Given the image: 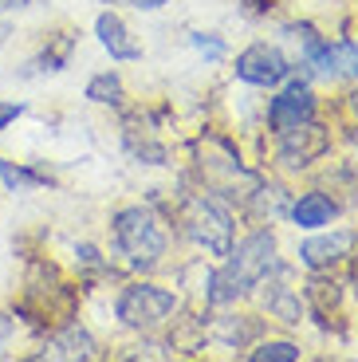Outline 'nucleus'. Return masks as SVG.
<instances>
[{
	"instance_id": "obj_18",
	"label": "nucleus",
	"mask_w": 358,
	"mask_h": 362,
	"mask_svg": "<svg viewBox=\"0 0 358 362\" xmlns=\"http://www.w3.org/2000/svg\"><path fill=\"white\" fill-rule=\"evenodd\" d=\"M107 4H126V8H142V12H158L161 4H170V0H107Z\"/></svg>"
},
{
	"instance_id": "obj_13",
	"label": "nucleus",
	"mask_w": 358,
	"mask_h": 362,
	"mask_svg": "<svg viewBox=\"0 0 358 362\" xmlns=\"http://www.w3.org/2000/svg\"><path fill=\"white\" fill-rule=\"evenodd\" d=\"M87 99L91 103H118L122 99V79L118 75H95V79L87 83Z\"/></svg>"
},
{
	"instance_id": "obj_12",
	"label": "nucleus",
	"mask_w": 358,
	"mask_h": 362,
	"mask_svg": "<svg viewBox=\"0 0 358 362\" xmlns=\"http://www.w3.org/2000/svg\"><path fill=\"white\" fill-rule=\"evenodd\" d=\"M268 311L284 323H299V299L291 296V288H279V284H268Z\"/></svg>"
},
{
	"instance_id": "obj_5",
	"label": "nucleus",
	"mask_w": 358,
	"mask_h": 362,
	"mask_svg": "<svg viewBox=\"0 0 358 362\" xmlns=\"http://www.w3.org/2000/svg\"><path fill=\"white\" fill-rule=\"evenodd\" d=\"M287 75H291V64L272 44H252L236 55V79L252 83V87H276Z\"/></svg>"
},
{
	"instance_id": "obj_7",
	"label": "nucleus",
	"mask_w": 358,
	"mask_h": 362,
	"mask_svg": "<svg viewBox=\"0 0 358 362\" xmlns=\"http://www.w3.org/2000/svg\"><path fill=\"white\" fill-rule=\"evenodd\" d=\"M354 245H358V233L339 228V233H327V236H311V240H304V245H299V260H304L311 272H319V268L339 264Z\"/></svg>"
},
{
	"instance_id": "obj_1",
	"label": "nucleus",
	"mask_w": 358,
	"mask_h": 362,
	"mask_svg": "<svg viewBox=\"0 0 358 362\" xmlns=\"http://www.w3.org/2000/svg\"><path fill=\"white\" fill-rule=\"evenodd\" d=\"M276 268H279L276 264V236L272 233L244 236L241 245H236V252L229 248V264L209 280L216 288V291H209V299H213V303H233L236 296L256 288L260 280H268Z\"/></svg>"
},
{
	"instance_id": "obj_17",
	"label": "nucleus",
	"mask_w": 358,
	"mask_h": 362,
	"mask_svg": "<svg viewBox=\"0 0 358 362\" xmlns=\"http://www.w3.org/2000/svg\"><path fill=\"white\" fill-rule=\"evenodd\" d=\"M20 115H24V107H20V103H4V99H0V130L8 127V122H16Z\"/></svg>"
},
{
	"instance_id": "obj_19",
	"label": "nucleus",
	"mask_w": 358,
	"mask_h": 362,
	"mask_svg": "<svg viewBox=\"0 0 358 362\" xmlns=\"http://www.w3.org/2000/svg\"><path fill=\"white\" fill-rule=\"evenodd\" d=\"M8 335H12V319H8V315H0V343H4Z\"/></svg>"
},
{
	"instance_id": "obj_3",
	"label": "nucleus",
	"mask_w": 358,
	"mask_h": 362,
	"mask_svg": "<svg viewBox=\"0 0 358 362\" xmlns=\"http://www.w3.org/2000/svg\"><path fill=\"white\" fill-rule=\"evenodd\" d=\"M115 311H118V319H122L126 327H134V331H154V327H161L173 311H178V296L166 291V288H158V284H134V288H126L122 296H118Z\"/></svg>"
},
{
	"instance_id": "obj_8",
	"label": "nucleus",
	"mask_w": 358,
	"mask_h": 362,
	"mask_svg": "<svg viewBox=\"0 0 358 362\" xmlns=\"http://www.w3.org/2000/svg\"><path fill=\"white\" fill-rule=\"evenodd\" d=\"M327 146H331L327 130L315 127V122H304V127H296V130H284V146H279V158H284L287 165H307L311 158L327 154Z\"/></svg>"
},
{
	"instance_id": "obj_20",
	"label": "nucleus",
	"mask_w": 358,
	"mask_h": 362,
	"mask_svg": "<svg viewBox=\"0 0 358 362\" xmlns=\"http://www.w3.org/2000/svg\"><path fill=\"white\" fill-rule=\"evenodd\" d=\"M8 8H24V0H0V12H8Z\"/></svg>"
},
{
	"instance_id": "obj_6",
	"label": "nucleus",
	"mask_w": 358,
	"mask_h": 362,
	"mask_svg": "<svg viewBox=\"0 0 358 362\" xmlns=\"http://www.w3.org/2000/svg\"><path fill=\"white\" fill-rule=\"evenodd\" d=\"M311 118H315V99H311V90H307V87L284 90V95H276L272 107H268V122H272L276 134L304 127V122H311Z\"/></svg>"
},
{
	"instance_id": "obj_4",
	"label": "nucleus",
	"mask_w": 358,
	"mask_h": 362,
	"mask_svg": "<svg viewBox=\"0 0 358 362\" xmlns=\"http://www.w3.org/2000/svg\"><path fill=\"white\" fill-rule=\"evenodd\" d=\"M185 233L213 256H229V248H233V217L213 197H189Z\"/></svg>"
},
{
	"instance_id": "obj_10",
	"label": "nucleus",
	"mask_w": 358,
	"mask_h": 362,
	"mask_svg": "<svg viewBox=\"0 0 358 362\" xmlns=\"http://www.w3.org/2000/svg\"><path fill=\"white\" fill-rule=\"evenodd\" d=\"M95 354V343L83 327H67L63 335H55L52 343L40 351V358H91Z\"/></svg>"
},
{
	"instance_id": "obj_21",
	"label": "nucleus",
	"mask_w": 358,
	"mask_h": 362,
	"mask_svg": "<svg viewBox=\"0 0 358 362\" xmlns=\"http://www.w3.org/2000/svg\"><path fill=\"white\" fill-rule=\"evenodd\" d=\"M354 110H358V95H354Z\"/></svg>"
},
{
	"instance_id": "obj_14",
	"label": "nucleus",
	"mask_w": 358,
	"mask_h": 362,
	"mask_svg": "<svg viewBox=\"0 0 358 362\" xmlns=\"http://www.w3.org/2000/svg\"><path fill=\"white\" fill-rule=\"evenodd\" d=\"M248 358L252 362H296L299 358V346L296 343H260Z\"/></svg>"
},
{
	"instance_id": "obj_16",
	"label": "nucleus",
	"mask_w": 358,
	"mask_h": 362,
	"mask_svg": "<svg viewBox=\"0 0 358 362\" xmlns=\"http://www.w3.org/2000/svg\"><path fill=\"white\" fill-rule=\"evenodd\" d=\"M193 47H197L205 59H221V55H224V44L216 36H205V32H197V36H193Z\"/></svg>"
},
{
	"instance_id": "obj_11",
	"label": "nucleus",
	"mask_w": 358,
	"mask_h": 362,
	"mask_svg": "<svg viewBox=\"0 0 358 362\" xmlns=\"http://www.w3.org/2000/svg\"><path fill=\"white\" fill-rule=\"evenodd\" d=\"M331 217H335V205L323 197V193H304V197L291 205V221H296L299 228H319Z\"/></svg>"
},
{
	"instance_id": "obj_15",
	"label": "nucleus",
	"mask_w": 358,
	"mask_h": 362,
	"mask_svg": "<svg viewBox=\"0 0 358 362\" xmlns=\"http://www.w3.org/2000/svg\"><path fill=\"white\" fill-rule=\"evenodd\" d=\"M335 71H347L358 79V44H342L335 47Z\"/></svg>"
},
{
	"instance_id": "obj_2",
	"label": "nucleus",
	"mask_w": 358,
	"mask_h": 362,
	"mask_svg": "<svg viewBox=\"0 0 358 362\" xmlns=\"http://www.w3.org/2000/svg\"><path fill=\"white\" fill-rule=\"evenodd\" d=\"M115 240L134 268H154L166 256V228L142 205H130L115 217Z\"/></svg>"
},
{
	"instance_id": "obj_9",
	"label": "nucleus",
	"mask_w": 358,
	"mask_h": 362,
	"mask_svg": "<svg viewBox=\"0 0 358 362\" xmlns=\"http://www.w3.org/2000/svg\"><path fill=\"white\" fill-rule=\"evenodd\" d=\"M95 32H99V44L107 47L115 59H138L142 55V47L130 40V32H126V24L115 16V12H103L99 20H95Z\"/></svg>"
}]
</instances>
